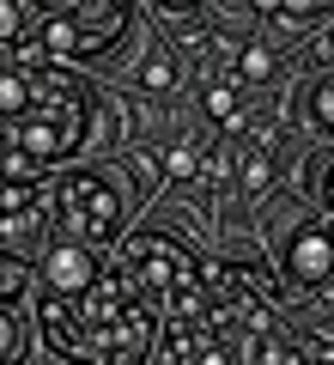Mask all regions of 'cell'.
<instances>
[{
    "instance_id": "2e32d148",
    "label": "cell",
    "mask_w": 334,
    "mask_h": 365,
    "mask_svg": "<svg viewBox=\"0 0 334 365\" xmlns=\"http://www.w3.org/2000/svg\"><path fill=\"white\" fill-rule=\"evenodd\" d=\"M268 182V153H249L244 158V189H261Z\"/></svg>"
},
{
    "instance_id": "277c9868",
    "label": "cell",
    "mask_w": 334,
    "mask_h": 365,
    "mask_svg": "<svg viewBox=\"0 0 334 365\" xmlns=\"http://www.w3.org/2000/svg\"><path fill=\"white\" fill-rule=\"evenodd\" d=\"M55 195V225H61L67 244H85V250H110L122 232V195L116 182L98 177V170H61V177L49 182Z\"/></svg>"
},
{
    "instance_id": "4fadbf2b",
    "label": "cell",
    "mask_w": 334,
    "mask_h": 365,
    "mask_svg": "<svg viewBox=\"0 0 334 365\" xmlns=\"http://www.w3.org/2000/svg\"><path fill=\"white\" fill-rule=\"evenodd\" d=\"M194 170H201V158H194V146L189 140H182V146H170V153H165V177H194Z\"/></svg>"
},
{
    "instance_id": "5b68a950",
    "label": "cell",
    "mask_w": 334,
    "mask_h": 365,
    "mask_svg": "<svg viewBox=\"0 0 334 365\" xmlns=\"http://www.w3.org/2000/svg\"><path fill=\"white\" fill-rule=\"evenodd\" d=\"M55 237V195L43 177L0 182V262L25 274Z\"/></svg>"
},
{
    "instance_id": "3957f363",
    "label": "cell",
    "mask_w": 334,
    "mask_h": 365,
    "mask_svg": "<svg viewBox=\"0 0 334 365\" xmlns=\"http://www.w3.org/2000/svg\"><path fill=\"white\" fill-rule=\"evenodd\" d=\"M110 262H116V274L165 317V323H189V317L207 311V268H201V256H194L189 244H177V237L134 232Z\"/></svg>"
},
{
    "instance_id": "8fae6325",
    "label": "cell",
    "mask_w": 334,
    "mask_h": 365,
    "mask_svg": "<svg viewBox=\"0 0 334 365\" xmlns=\"http://www.w3.org/2000/svg\"><path fill=\"white\" fill-rule=\"evenodd\" d=\"M31 31H37V13L31 6H0V49H19Z\"/></svg>"
},
{
    "instance_id": "30bf717a",
    "label": "cell",
    "mask_w": 334,
    "mask_h": 365,
    "mask_svg": "<svg viewBox=\"0 0 334 365\" xmlns=\"http://www.w3.org/2000/svg\"><path fill=\"white\" fill-rule=\"evenodd\" d=\"M207 116L225 122V128H237V122H244V104H237V79H219V86H207Z\"/></svg>"
},
{
    "instance_id": "9c48e42d",
    "label": "cell",
    "mask_w": 334,
    "mask_h": 365,
    "mask_svg": "<svg viewBox=\"0 0 334 365\" xmlns=\"http://www.w3.org/2000/svg\"><path fill=\"white\" fill-rule=\"evenodd\" d=\"M31 353V311H25V274L0 268V365H25Z\"/></svg>"
},
{
    "instance_id": "9a60e30c",
    "label": "cell",
    "mask_w": 334,
    "mask_h": 365,
    "mask_svg": "<svg viewBox=\"0 0 334 365\" xmlns=\"http://www.w3.org/2000/svg\"><path fill=\"white\" fill-rule=\"evenodd\" d=\"M237 73H244V79H268V73H273V55H268V49H244Z\"/></svg>"
},
{
    "instance_id": "6da1fadb",
    "label": "cell",
    "mask_w": 334,
    "mask_h": 365,
    "mask_svg": "<svg viewBox=\"0 0 334 365\" xmlns=\"http://www.w3.org/2000/svg\"><path fill=\"white\" fill-rule=\"evenodd\" d=\"M37 329L67 365H140L158 341V311L103 256L85 292H37Z\"/></svg>"
},
{
    "instance_id": "5bb4252c",
    "label": "cell",
    "mask_w": 334,
    "mask_h": 365,
    "mask_svg": "<svg viewBox=\"0 0 334 365\" xmlns=\"http://www.w3.org/2000/svg\"><path fill=\"white\" fill-rule=\"evenodd\" d=\"M310 110H316V128L328 134V122H334V104H328V67L316 73V91H310Z\"/></svg>"
},
{
    "instance_id": "8992f818",
    "label": "cell",
    "mask_w": 334,
    "mask_h": 365,
    "mask_svg": "<svg viewBox=\"0 0 334 365\" xmlns=\"http://www.w3.org/2000/svg\"><path fill=\"white\" fill-rule=\"evenodd\" d=\"M128 31V6H55V13H37V37L31 49L43 61H85V55L116 49V37Z\"/></svg>"
},
{
    "instance_id": "7c38bea8",
    "label": "cell",
    "mask_w": 334,
    "mask_h": 365,
    "mask_svg": "<svg viewBox=\"0 0 334 365\" xmlns=\"http://www.w3.org/2000/svg\"><path fill=\"white\" fill-rule=\"evenodd\" d=\"M140 86L146 91H170V86H177V55L152 49V55H146V67H140Z\"/></svg>"
},
{
    "instance_id": "52a82bcc",
    "label": "cell",
    "mask_w": 334,
    "mask_h": 365,
    "mask_svg": "<svg viewBox=\"0 0 334 365\" xmlns=\"http://www.w3.org/2000/svg\"><path fill=\"white\" fill-rule=\"evenodd\" d=\"M261 335V323H244V317H225L207 304L189 323H165V353L158 365H244L249 341Z\"/></svg>"
},
{
    "instance_id": "ba28073f",
    "label": "cell",
    "mask_w": 334,
    "mask_h": 365,
    "mask_svg": "<svg viewBox=\"0 0 334 365\" xmlns=\"http://www.w3.org/2000/svg\"><path fill=\"white\" fill-rule=\"evenodd\" d=\"M286 274H292V287H304V292L328 287V213H316L310 225L292 232V244H286Z\"/></svg>"
},
{
    "instance_id": "7a4b0ae2",
    "label": "cell",
    "mask_w": 334,
    "mask_h": 365,
    "mask_svg": "<svg viewBox=\"0 0 334 365\" xmlns=\"http://www.w3.org/2000/svg\"><path fill=\"white\" fill-rule=\"evenodd\" d=\"M85 128H91L85 86H73V79H61V73L43 67L37 91H31V110L13 116V122H0V140L13 146V158L25 165V177H37V170H49V165H67V158L85 146Z\"/></svg>"
}]
</instances>
